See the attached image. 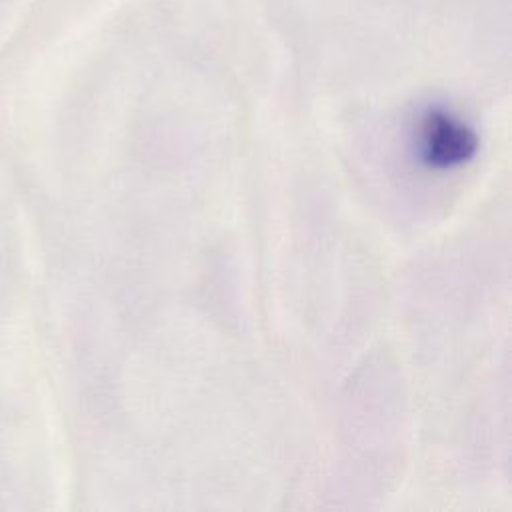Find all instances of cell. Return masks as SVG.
Returning <instances> with one entry per match:
<instances>
[{
  "label": "cell",
  "instance_id": "cell-1",
  "mask_svg": "<svg viewBox=\"0 0 512 512\" xmlns=\"http://www.w3.org/2000/svg\"><path fill=\"white\" fill-rule=\"evenodd\" d=\"M420 148L432 166L448 168L466 162L476 150L474 132L444 110H430L420 124Z\"/></svg>",
  "mask_w": 512,
  "mask_h": 512
}]
</instances>
